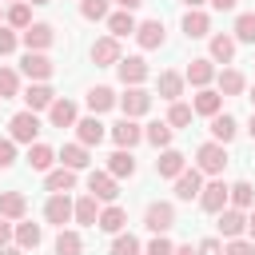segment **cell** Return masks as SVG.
Segmentation results:
<instances>
[{
  "mask_svg": "<svg viewBox=\"0 0 255 255\" xmlns=\"http://www.w3.org/2000/svg\"><path fill=\"white\" fill-rule=\"evenodd\" d=\"M44 183H48V191H72V187H76V171L60 163L56 171H48V179H44Z\"/></svg>",
  "mask_w": 255,
  "mask_h": 255,
  "instance_id": "32",
  "label": "cell"
},
{
  "mask_svg": "<svg viewBox=\"0 0 255 255\" xmlns=\"http://www.w3.org/2000/svg\"><path fill=\"white\" fill-rule=\"evenodd\" d=\"M16 44H20V36H16L12 28H0V56H8V52H16Z\"/></svg>",
  "mask_w": 255,
  "mask_h": 255,
  "instance_id": "48",
  "label": "cell"
},
{
  "mask_svg": "<svg viewBox=\"0 0 255 255\" xmlns=\"http://www.w3.org/2000/svg\"><path fill=\"white\" fill-rule=\"evenodd\" d=\"M247 88V80H243V72H235V68H227V72H219V96H239Z\"/></svg>",
  "mask_w": 255,
  "mask_h": 255,
  "instance_id": "34",
  "label": "cell"
},
{
  "mask_svg": "<svg viewBox=\"0 0 255 255\" xmlns=\"http://www.w3.org/2000/svg\"><path fill=\"white\" fill-rule=\"evenodd\" d=\"M88 191L96 195V199H104V203H116V175H108V171H92L88 175Z\"/></svg>",
  "mask_w": 255,
  "mask_h": 255,
  "instance_id": "12",
  "label": "cell"
},
{
  "mask_svg": "<svg viewBox=\"0 0 255 255\" xmlns=\"http://www.w3.org/2000/svg\"><path fill=\"white\" fill-rule=\"evenodd\" d=\"M171 251H175V247H171L167 235H155V239L147 243V255H171Z\"/></svg>",
  "mask_w": 255,
  "mask_h": 255,
  "instance_id": "47",
  "label": "cell"
},
{
  "mask_svg": "<svg viewBox=\"0 0 255 255\" xmlns=\"http://www.w3.org/2000/svg\"><path fill=\"white\" fill-rule=\"evenodd\" d=\"M171 255H195V247H191V243H183V247H175Z\"/></svg>",
  "mask_w": 255,
  "mask_h": 255,
  "instance_id": "54",
  "label": "cell"
},
{
  "mask_svg": "<svg viewBox=\"0 0 255 255\" xmlns=\"http://www.w3.org/2000/svg\"><path fill=\"white\" fill-rule=\"evenodd\" d=\"M235 56V36H227V32H219V36H211V60H219V64H227Z\"/></svg>",
  "mask_w": 255,
  "mask_h": 255,
  "instance_id": "33",
  "label": "cell"
},
{
  "mask_svg": "<svg viewBox=\"0 0 255 255\" xmlns=\"http://www.w3.org/2000/svg\"><path fill=\"white\" fill-rule=\"evenodd\" d=\"M8 24H12V28H20V32H24V28H28V24H32V12H28V4H20V0H16V4H12V8H8Z\"/></svg>",
  "mask_w": 255,
  "mask_h": 255,
  "instance_id": "43",
  "label": "cell"
},
{
  "mask_svg": "<svg viewBox=\"0 0 255 255\" xmlns=\"http://www.w3.org/2000/svg\"><path fill=\"white\" fill-rule=\"evenodd\" d=\"M48 120H52V128H72L76 124V104L72 100H52Z\"/></svg>",
  "mask_w": 255,
  "mask_h": 255,
  "instance_id": "26",
  "label": "cell"
},
{
  "mask_svg": "<svg viewBox=\"0 0 255 255\" xmlns=\"http://www.w3.org/2000/svg\"><path fill=\"white\" fill-rule=\"evenodd\" d=\"M20 40H24L28 52H44V48L56 44V28H52V24H28V28L20 32Z\"/></svg>",
  "mask_w": 255,
  "mask_h": 255,
  "instance_id": "4",
  "label": "cell"
},
{
  "mask_svg": "<svg viewBox=\"0 0 255 255\" xmlns=\"http://www.w3.org/2000/svg\"><path fill=\"white\" fill-rule=\"evenodd\" d=\"M183 4H187V8H199V4H207V0H183Z\"/></svg>",
  "mask_w": 255,
  "mask_h": 255,
  "instance_id": "57",
  "label": "cell"
},
{
  "mask_svg": "<svg viewBox=\"0 0 255 255\" xmlns=\"http://www.w3.org/2000/svg\"><path fill=\"white\" fill-rule=\"evenodd\" d=\"M219 215V235L223 239H239L243 231H247V215L239 211V207H223V211H215Z\"/></svg>",
  "mask_w": 255,
  "mask_h": 255,
  "instance_id": "7",
  "label": "cell"
},
{
  "mask_svg": "<svg viewBox=\"0 0 255 255\" xmlns=\"http://www.w3.org/2000/svg\"><path fill=\"white\" fill-rule=\"evenodd\" d=\"M143 139H147L151 147H167V143H171V124H159V120L147 124V128H143Z\"/></svg>",
  "mask_w": 255,
  "mask_h": 255,
  "instance_id": "38",
  "label": "cell"
},
{
  "mask_svg": "<svg viewBox=\"0 0 255 255\" xmlns=\"http://www.w3.org/2000/svg\"><path fill=\"white\" fill-rule=\"evenodd\" d=\"M60 163H64V167H72V171L88 167V147H84V143H68V147L60 151Z\"/></svg>",
  "mask_w": 255,
  "mask_h": 255,
  "instance_id": "35",
  "label": "cell"
},
{
  "mask_svg": "<svg viewBox=\"0 0 255 255\" xmlns=\"http://www.w3.org/2000/svg\"><path fill=\"white\" fill-rule=\"evenodd\" d=\"M183 32H187V40H199V36H207V32H211V20H207V12L191 8V12L183 16Z\"/></svg>",
  "mask_w": 255,
  "mask_h": 255,
  "instance_id": "27",
  "label": "cell"
},
{
  "mask_svg": "<svg viewBox=\"0 0 255 255\" xmlns=\"http://www.w3.org/2000/svg\"><path fill=\"white\" fill-rule=\"evenodd\" d=\"M247 131H251V139H255V116H251V124H247Z\"/></svg>",
  "mask_w": 255,
  "mask_h": 255,
  "instance_id": "58",
  "label": "cell"
},
{
  "mask_svg": "<svg viewBox=\"0 0 255 255\" xmlns=\"http://www.w3.org/2000/svg\"><path fill=\"white\" fill-rule=\"evenodd\" d=\"M20 92V76L12 68H0V100H12Z\"/></svg>",
  "mask_w": 255,
  "mask_h": 255,
  "instance_id": "42",
  "label": "cell"
},
{
  "mask_svg": "<svg viewBox=\"0 0 255 255\" xmlns=\"http://www.w3.org/2000/svg\"><path fill=\"white\" fill-rule=\"evenodd\" d=\"M235 131H239V124H235L227 112H215V116H211V139H215V143H231Z\"/></svg>",
  "mask_w": 255,
  "mask_h": 255,
  "instance_id": "19",
  "label": "cell"
},
{
  "mask_svg": "<svg viewBox=\"0 0 255 255\" xmlns=\"http://www.w3.org/2000/svg\"><path fill=\"white\" fill-rule=\"evenodd\" d=\"M76 135H80V143H84V147H96V143L108 135V128H104L96 116H88V120H80V124H76Z\"/></svg>",
  "mask_w": 255,
  "mask_h": 255,
  "instance_id": "20",
  "label": "cell"
},
{
  "mask_svg": "<svg viewBox=\"0 0 255 255\" xmlns=\"http://www.w3.org/2000/svg\"><path fill=\"white\" fill-rule=\"evenodd\" d=\"M227 203H231V207H239V211H243V207H251V203H255V187H251L247 179L231 183V187H227Z\"/></svg>",
  "mask_w": 255,
  "mask_h": 255,
  "instance_id": "30",
  "label": "cell"
},
{
  "mask_svg": "<svg viewBox=\"0 0 255 255\" xmlns=\"http://www.w3.org/2000/svg\"><path fill=\"white\" fill-rule=\"evenodd\" d=\"M159 96L163 100H179L183 96V76L179 72H163L159 76Z\"/></svg>",
  "mask_w": 255,
  "mask_h": 255,
  "instance_id": "37",
  "label": "cell"
},
{
  "mask_svg": "<svg viewBox=\"0 0 255 255\" xmlns=\"http://www.w3.org/2000/svg\"><path fill=\"white\" fill-rule=\"evenodd\" d=\"M207 4H211V8H219V12H227V8H235L239 0H207Z\"/></svg>",
  "mask_w": 255,
  "mask_h": 255,
  "instance_id": "52",
  "label": "cell"
},
{
  "mask_svg": "<svg viewBox=\"0 0 255 255\" xmlns=\"http://www.w3.org/2000/svg\"><path fill=\"white\" fill-rule=\"evenodd\" d=\"M112 255H139V239L128 235V231H120V235L112 239Z\"/></svg>",
  "mask_w": 255,
  "mask_h": 255,
  "instance_id": "41",
  "label": "cell"
},
{
  "mask_svg": "<svg viewBox=\"0 0 255 255\" xmlns=\"http://www.w3.org/2000/svg\"><path fill=\"white\" fill-rule=\"evenodd\" d=\"M195 167L203 171V175H219L223 167H227V151H223V143H199V151H195Z\"/></svg>",
  "mask_w": 255,
  "mask_h": 255,
  "instance_id": "1",
  "label": "cell"
},
{
  "mask_svg": "<svg viewBox=\"0 0 255 255\" xmlns=\"http://www.w3.org/2000/svg\"><path fill=\"white\" fill-rule=\"evenodd\" d=\"M24 211H28L24 191H0V215L4 219H24Z\"/></svg>",
  "mask_w": 255,
  "mask_h": 255,
  "instance_id": "23",
  "label": "cell"
},
{
  "mask_svg": "<svg viewBox=\"0 0 255 255\" xmlns=\"http://www.w3.org/2000/svg\"><path fill=\"white\" fill-rule=\"evenodd\" d=\"M219 108H223V96L211 88H199V96L191 100V112H199V116H215Z\"/></svg>",
  "mask_w": 255,
  "mask_h": 255,
  "instance_id": "28",
  "label": "cell"
},
{
  "mask_svg": "<svg viewBox=\"0 0 255 255\" xmlns=\"http://www.w3.org/2000/svg\"><path fill=\"white\" fill-rule=\"evenodd\" d=\"M251 104H255V88H251Z\"/></svg>",
  "mask_w": 255,
  "mask_h": 255,
  "instance_id": "59",
  "label": "cell"
},
{
  "mask_svg": "<svg viewBox=\"0 0 255 255\" xmlns=\"http://www.w3.org/2000/svg\"><path fill=\"white\" fill-rule=\"evenodd\" d=\"M199 207L211 211V215L223 211V207H227V183H223V179H211V183L199 191Z\"/></svg>",
  "mask_w": 255,
  "mask_h": 255,
  "instance_id": "10",
  "label": "cell"
},
{
  "mask_svg": "<svg viewBox=\"0 0 255 255\" xmlns=\"http://www.w3.org/2000/svg\"><path fill=\"white\" fill-rule=\"evenodd\" d=\"M120 108H124V116H131V120H135V116H143V112L151 108V96H147L139 84H131V88L120 96Z\"/></svg>",
  "mask_w": 255,
  "mask_h": 255,
  "instance_id": "8",
  "label": "cell"
},
{
  "mask_svg": "<svg viewBox=\"0 0 255 255\" xmlns=\"http://www.w3.org/2000/svg\"><path fill=\"white\" fill-rule=\"evenodd\" d=\"M195 255H223V243H219V239H203V243L195 247Z\"/></svg>",
  "mask_w": 255,
  "mask_h": 255,
  "instance_id": "50",
  "label": "cell"
},
{
  "mask_svg": "<svg viewBox=\"0 0 255 255\" xmlns=\"http://www.w3.org/2000/svg\"><path fill=\"white\" fill-rule=\"evenodd\" d=\"M80 12H84V20H104L108 16V0H80Z\"/></svg>",
  "mask_w": 255,
  "mask_h": 255,
  "instance_id": "45",
  "label": "cell"
},
{
  "mask_svg": "<svg viewBox=\"0 0 255 255\" xmlns=\"http://www.w3.org/2000/svg\"><path fill=\"white\" fill-rule=\"evenodd\" d=\"M32 4H48V0H32Z\"/></svg>",
  "mask_w": 255,
  "mask_h": 255,
  "instance_id": "60",
  "label": "cell"
},
{
  "mask_svg": "<svg viewBox=\"0 0 255 255\" xmlns=\"http://www.w3.org/2000/svg\"><path fill=\"white\" fill-rule=\"evenodd\" d=\"M116 72H120V80H124L128 88H131V84H143V80H147V64H143L139 56H128V60L120 56V60H116Z\"/></svg>",
  "mask_w": 255,
  "mask_h": 255,
  "instance_id": "11",
  "label": "cell"
},
{
  "mask_svg": "<svg viewBox=\"0 0 255 255\" xmlns=\"http://www.w3.org/2000/svg\"><path fill=\"white\" fill-rule=\"evenodd\" d=\"M112 139H116V147H135V143L143 139V128H139L131 116H124L120 124H112Z\"/></svg>",
  "mask_w": 255,
  "mask_h": 255,
  "instance_id": "9",
  "label": "cell"
},
{
  "mask_svg": "<svg viewBox=\"0 0 255 255\" xmlns=\"http://www.w3.org/2000/svg\"><path fill=\"white\" fill-rule=\"evenodd\" d=\"M183 167H187V163H183V155H179L175 147H163V155L155 159V175H163V179H175Z\"/></svg>",
  "mask_w": 255,
  "mask_h": 255,
  "instance_id": "21",
  "label": "cell"
},
{
  "mask_svg": "<svg viewBox=\"0 0 255 255\" xmlns=\"http://www.w3.org/2000/svg\"><path fill=\"white\" fill-rule=\"evenodd\" d=\"M143 227H147L151 235H167V231L175 227V207H171V203H147Z\"/></svg>",
  "mask_w": 255,
  "mask_h": 255,
  "instance_id": "2",
  "label": "cell"
},
{
  "mask_svg": "<svg viewBox=\"0 0 255 255\" xmlns=\"http://www.w3.org/2000/svg\"><path fill=\"white\" fill-rule=\"evenodd\" d=\"M12 163H16V143L0 139V167H12Z\"/></svg>",
  "mask_w": 255,
  "mask_h": 255,
  "instance_id": "49",
  "label": "cell"
},
{
  "mask_svg": "<svg viewBox=\"0 0 255 255\" xmlns=\"http://www.w3.org/2000/svg\"><path fill=\"white\" fill-rule=\"evenodd\" d=\"M223 255H255V243L251 239H227Z\"/></svg>",
  "mask_w": 255,
  "mask_h": 255,
  "instance_id": "46",
  "label": "cell"
},
{
  "mask_svg": "<svg viewBox=\"0 0 255 255\" xmlns=\"http://www.w3.org/2000/svg\"><path fill=\"white\" fill-rule=\"evenodd\" d=\"M96 203H100V199H96L92 191H88V195H80V199L72 203V219H76V223H84V227H96V219H100V207H96Z\"/></svg>",
  "mask_w": 255,
  "mask_h": 255,
  "instance_id": "14",
  "label": "cell"
},
{
  "mask_svg": "<svg viewBox=\"0 0 255 255\" xmlns=\"http://www.w3.org/2000/svg\"><path fill=\"white\" fill-rule=\"evenodd\" d=\"M8 128H12V135H8L12 143H32V139L40 135V120H36V112H16Z\"/></svg>",
  "mask_w": 255,
  "mask_h": 255,
  "instance_id": "3",
  "label": "cell"
},
{
  "mask_svg": "<svg viewBox=\"0 0 255 255\" xmlns=\"http://www.w3.org/2000/svg\"><path fill=\"white\" fill-rule=\"evenodd\" d=\"M247 235H251V243H255V215H247Z\"/></svg>",
  "mask_w": 255,
  "mask_h": 255,
  "instance_id": "55",
  "label": "cell"
},
{
  "mask_svg": "<svg viewBox=\"0 0 255 255\" xmlns=\"http://www.w3.org/2000/svg\"><path fill=\"white\" fill-rule=\"evenodd\" d=\"M52 159H56V151L48 143H32L28 147V167L32 171H52Z\"/></svg>",
  "mask_w": 255,
  "mask_h": 255,
  "instance_id": "29",
  "label": "cell"
},
{
  "mask_svg": "<svg viewBox=\"0 0 255 255\" xmlns=\"http://www.w3.org/2000/svg\"><path fill=\"white\" fill-rule=\"evenodd\" d=\"M52 100H56V92H52L48 84H32V88L24 92V104H28V112H44V108H52Z\"/></svg>",
  "mask_w": 255,
  "mask_h": 255,
  "instance_id": "25",
  "label": "cell"
},
{
  "mask_svg": "<svg viewBox=\"0 0 255 255\" xmlns=\"http://www.w3.org/2000/svg\"><path fill=\"white\" fill-rule=\"evenodd\" d=\"M44 219L56 223V227H64V223L72 219V199H68V191H52V199L44 203Z\"/></svg>",
  "mask_w": 255,
  "mask_h": 255,
  "instance_id": "6",
  "label": "cell"
},
{
  "mask_svg": "<svg viewBox=\"0 0 255 255\" xmlns=\"http://www.w3.org/2000/svg\"><path fill=\"white\" fill-rule=\"evenodd\" d=\"M20 68H24L28 80H48V76H52V60H48L44 52H28V56L20 60Z\"/></svg>",
  "mask_w": 255,
  "mask_h": 255,
  "instance_id": "17",
  "label": "cell"
},
{
  "mask_svg": "<svg viewBox=\"0 0 255 255\" xmlns=\"http://www.w3.org/2000/svg\"><path fill=\"white\" fill-rule=\"evenodd\" d=\"M56 255H84V239H80L76 231H64V227H60V235H56Z\"/></svg>",
  "mask_w": 255,
  "mask_h": 255,
  "instance_id": "36",
  "label": "cell"
},
{
  "mask_svg": "<svg viewBox=\"0 0 255 255\" xmlns=\"http://www.w3.org/2000/svg\"><path fill=\"white\" fill-rule=\"evenodd\" d=\"M92 60H96L100 68H112V64L120 60V40H116V36L96 40V44H92Z\"/></svg>",
  "mask_w": 255,
  "mask_h": 255,
  "instance_id": "16",
  "label": "cell"
},
{
  "mask_svg": "<svg viewBox=\"0 0 255 255\" xmlns=\"http://www.w3.org/2000/svg\"><path fill=\"white\" fill-rule=\"evenodd\" d=\"M12 239H16L20 251H36L40 239H44V231H40V223H16L12 227Z\"/></svg>",
  "mask_w": 255,
  "mask_h": 255,
  "instance_id": "18",
  "label": "cell"
},
{
  "mask_svg": "<svg viewBox=\"0 0 255 255\" xmlns=\"http://www.w3.org/2000/svg\"><path fill=\"white\" fill-rule=\"evenodd\" d=\"M183 80H187V84H195V88H207V84L215 80V64H211V60H191Z\"/></svg>",
  "mask_w": 255,
  "mask_h": 255,
  "instance_id": "24",
  "label": "cell"
},
{
  "mask_svg": "<svg viewBox=\"0 0 255 255\" xmlns=\"http://www.w3.org/2000/svg\"><path fill=\"white\" fill-rule=\"evenodd\" d=\"M0 255H20V247H8V243H4V247H0Z\"/></svg>",
  "mask_w": 255,
  "mask_h": 255,
  "instance_id": "56",
  "label": "cell"
},
{
  "mask_svg": "<svg viewBox=\"0 0 255 255\" xmlns=\"http://www.w3.org/2000/svg\"><path fill=\"white\" fill-rule=\"evenodd\" d=\"M116 4H120V8H124V12H135V8H139V4H143V0H116Z\"/></svg>",
  "mask_w": 255,
  "mask_h": 255,
  "instance_id": "53",
  "label": "cell"
},
{
  "mask_svg": "<svg viewBox=\"0 0 255 255\" xmlns=\"http://www.w3.org/2000/svg\"><path fill=\"white\" fill-rule=\"evenodd\" d=\"M235 40H243V44H255V12H243V16H235Z\"/></svg>",
  "mask_w": 255,
  "mask_h": 255,
  "instance_id": "40",
  "label": "cell"
},
{
  "mask_svg": "<svg viewBox=\"0 0 255 255\" xmlns=\"http://www.w3.org/2000/svg\"><path fill=\"white\" fill-rule=\"evenodd\" d=\"M135 40H139V48H163V24L159 20H143V24H135Z\"/></svg>",
  "mask_w": 255,
  "mask_h": 255,
  "instance_id": "15",
  "label": "cell"
},
{
  "mask_svg": "<svg viewBox=\"0 0 255 255\" xmlns=\"http://www.w3.org/2000/svg\"><path fill=\"white\" fill-rule=\"evenodd\" d=\"M191 116H195V112H191L187 104L171 100V112H167V124H171V128H183V124H191Z\"/></svg>",
  "mask_w": 255,
  "mask_h": 255,
  "instance_id": "44",
  "label": "cell"
},
{
  "mask_svg": "<svg viewBox=\"0 0 255 255\" xmlns=\"http://www.w3.org/2000/svg\"><path fill=\"white\" fill-rule=\"evenodd\" d=\"M112 104H116V92H112V88H92V92H88V108H92V112H108Z\"/></svg>",
  "mask_w": 255,
  "mask_h": 255,
  "instance_id": "39",
  "label": "cell"
},
{
  "mask_svg": "<svg viewBox=\"0 0 255 255\" xmlns=\"http://www.w3.org/2000/svg\"><path fill=\"white\" fill-rule=\"evenodd\" d=\"M108 32H112L116 40H120V36H131V32H135V16H131V12H124V8H120V12H112V16H108Z\"/></svg>",
  "mask_w": 255,
  "mask_h": 255,
  "instance_id": "31",
  "label": "cell"
},
{
  "mask_svg": "<svg viewBox=\"0 0 255 255\" xmlns=\"http://www.w3.org/2000/svg\"><path fill=\"white\" fill-rule=\"evenodd\" d=\"M108 175H116V179H131V175H135L131 147H120V151H112V155H108Z\"/></svg>",
  "mask_w": 255,
  "mask_h": 255,
  "instance_id": "13",
  "label": "cell"
},
{
  "mask_svg": "<svg viewBox=\"0 0 255 255\" xmlns=\"http://www.w3.org/2000/svg\"><path fill=\"white\" fill-rule=\"evenodd\" d=\"M124 223H128V215H124V207H116V203H108V207L100 211V219H96V227L108 231V235H120Z\"/></svg>",
  "mask_w": 255,
  "mask_h": 255,
  "instance_id": "22",
  "label": "cell"
},
{
  "mask_svg": "<svg viewBox=\"0 0 255 255\" xmlns=\"http://www.w3.org/2000/svg\"><path fill=\"white\" fill-rule=\"evenodd\" d=\"M199 191H203V171L199 167H183L179 175H175V199H183V203H191V199H199Z\"/></svg>",
  "mask_w": 255,
  "mask_h": 255,
  "instance_id": "5",
  "label": "cell"
},
{
  "mask_svg": "<svg viewBox=\"0 0 255 255\" xmlns=\"http://www.w3.org/2000/svg\"><path fill=\"white\" fill-rule=\"evenodd\" d=\"M8 239H12V223H8V219H4V215H0V247H4V243H8Z\"/></svg>",
  "mask_w": 255,
  "mask_h": 255,
  "instance_id": "51",
  "label": "cell"
}]
</instances>
